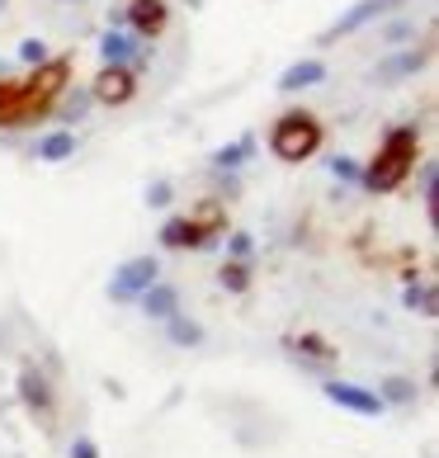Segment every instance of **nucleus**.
I'll list each match as a JSON object with an SVG mask.
<instances>
[{
    "label": "nucleus",
    "instance_id": "cd10ccee",
    "mask_svg": "<svg viewBox=\"0 0 439 458\" xmlns=\"http://www.w3.org/2000/svg\"><path fill=\"white\" fill-rule=\"evenodd\" d=\"M435 180H439V171H435V165H426V171H420V194L430 199V208H435Z\"/></svg>",
    "mask_w": 439,
    "mask_h": 458
},
{
    "label": "nucleus",
    "instance_id": "20e7f679",
    "mask_svg": "<svg viewBox=\"0 0 439 458\" xmlns=\"http://www.w3.org/2000/svg\"><path fill=\"white\" fill-rule=\"evenodd\" d=\"M151 284H161V265L156 256H132L114 269V279H109V298L114 302H138Z\"/></svg>",
    "mask_w": 439,
    "mask_h": 458
},
{
    "label": "nucleus",
    "instance_id": "9d476101",
    "mask_svg": "<svg viewBox=\"0 0 439 458\" xmlns=\"http://www.w3.org/2000/svg\"><path fill=\"white\" fill-rule=\"evenodd\" d=\"M20 397H24V406L38 420H53V387H47V378L38 369H24L20 373Z\"/></svg>",
    "mask_w": 439,
    "mask_h": 458
},
{
    "label": "nucleus",
    "instance_id": "a878e982",
    "mask_svg": "<svg viewBox=\"0 0 439 458\" xmlns=\"http://www.w3.org/2000/svg\"><path fill=\"white\" fill-rule=\"evenodd\" d=\"M250 246H256V242H250V232H232V236H227V256H232V260H246Z\"/></svg>",
    "mask_w": 439,
    "mask_h": 458
},
{
    "label": "nucleus",
    "instance_id": "9b49d317",
    "mask_svg": "<svg viewBox=\"0 0 439 458\" xmlns=\"http://www.w3.org/2000/svg\"><path fill=\"white\" fill-rule=\"evenodd\" d=\"M161 246L165 250H208V242H204V232L194 227V217H171V223L161 227Z\"/></svg>",
    "mask_w": 439,
    "mask_h": 458
},
{
    "label": "nucleus",
    "instance_id": "aec40b11",
    "mask_svg": "<svg viewBox=\"0 0 439 458\" xmlns=\"http://www.w3.org/2000/svg\"><path fill=\"white\" fill-rule=\"evenodd\" d=\"M401 302H407L411 312H420V317H435V308H439V298H435L430 284H411L407 293H401Z\"/></svg>",
    "mask_w": 439,
    "mask_h": 458
},
{
    "label": "nucleus",
    "instance_id": "f8f14e48",
    "mask_svg": "<svg viewBox=\"0 0 439 458\" xmlns=\"http://www.w3.org/2000/svg\"><path fill=\"white\" fill-rule=\"evenodd\" d=\"M138 302H142V312H147V317L171 321V317L180 312V288H175V284H151Z\"/></svg>",
    "mask_w": 439,
    "mask_h": 458
},
{
    "label": "nucleus",
    "instance_id": "423d86ee",
    "mask_svg": "<svg viewBox=\"0 0 439 458\" xmlns=\"http://www.w3.org/2000/svg\"><path fill=\"white\" fill-rule=\"evenodd\" d=\"M326 402H335L341 411H354V416H383V402L374 387H359V383H341V378H331L326 387Z\"/></svg>",
    "mask_w": 439,
    "mask_h": 458
},
{
    "label": "nucleus",
    "instance_id": "f3484780",
    "mask_svg": "<svg viewBox=\"0 0 439 458\" xmlns=\"http://www.w3.org/2000/svg\"><path fill=\"white\" fill-rule=\"evenodd\" d=\"M165 335H171V345H184V350H190V345H204V327H198V321H190V317H171V321H165Z\"/></svg>",
    "mask_w": 439,
    "mask_h": 458
},
{
    "label": "nucleus",
    "instance_id": "a211bd4d",
    "mask_svg": "<svg viewBox=\"0 0 439 458\" xmlns=\"http://www.w3.org/2000/svg\"><path fill=\"white\" fill-rule=\"evenodd\" d=\"M293 350L302 354V360H312V364H331L335 360V345L326 341V335H298V341H293Z\"/></svg>",
    "mask_w": 439,
    "mask_h": 458
},
{
    "label": "nucleus",
    "instance_id": "f03ea898",
    "mask_svg": "<svg viewBox=\"0 0 439 458\" xmlns=\"http://www.w3.org/2000/svg\"><path fill=\"white\" fill-rule=\"evenodd\" d=\"M416 147H420V132H416V123H401V128H393L383 138V147H378V157L364 165V190H374V194H393L401 180L411 175V165H416Z\"/></svg>",
    "mask_w": 439,
    "mask_h": 458
},
{
    "label": "nucleus",
    "instance_id": "dca6fc26",
    "mask_svg": "<svg viewBox=\"0 0 439 458\" xmlns=\"http://www.w3.org/2000/svg\"><path fill=\"white\" fill-rule=\"evenodd\" d=\"M416 393H420V387H416L411 378H383V383H378V402H383V406H411Z\"/></svg>",
    "mask_w": 439,
    "mask_h": 458
},
{
    "label": "nucleus",
    "instance_id": "f257e3e1",
    "mask_svg": "<svg viewBox=\"0 0 439 458\" xmlns=\"http://www.w3.org/2000/svg\"><path fill=\"white\" fill-rule=\"evenodd\" d=\"M66 81H72V62L66 57L33 66L29 81H10L5 109H0V128H24V123H33V118H43L66 95Z\"/></svg>",
    "mask_w": 439,
    "mask_h": 458
},
{
    "label": "nucleus",
    "instance_id": "6e6552de",
    "mask_svg": "<svg viewBox=\"0 0 439 458\" xmlns=\"http://www.w3.org/2000/svg\"><path fill=\"white\" fill-rule=\"evenodd\" d=\"M123 14H128V24L138 29L142 38H156V33H165V24H171V10H165V0H132Z\"/></svg>",
    "mask_w": 439,
    "mask_h": 458
},
{
    "label": "nucleus",
    "instance_id": "bb28decb",
    "mask_svg": "<svg viewBox=\"0 0 439 458\" xmlns=\"http://www.w3.org/2000/svg\"><path fill=\"white\" fill-rule=\"evenodd\" d=\"M72 458H99V445L80 435V439H72Z\"/></svg>",
    "mask_w": 439,
    "mask_h": 458
},
{
    "label": "nucleus",
    "instance_id": "b1692460",
    "mask_svg": "<svg viewBox=\"0 0 439 458\" xmlns=\"http://www.w3.org/2000/svg\"><path fill=\"white\" fill-rule=\"evenodd\" d=\"M20 62H24V66L53 62V57H47V43H43V38H24V43H20Z\"/></svg>",
    "mask_w": 439,
    "mask_h": 458
},
{
    "label": "nucleus",
    "instance_id": "39448f33",
    "mask_svg": "<svg viewBox=\"0 0 439 458\" xmlns=\"http://www.w3.org/2000/svg\"><path fill=\"white\" fill-rule=\"evenodd\" d=\"M138 95V76H132V66H105L95 81H90V99L95 105H128V99Z\"/></svg>",
    "mask_w": 439,
    "mask_h": 458
},
{
    "label": "nucleus",
    "instance_id": "7ed1b4c3",
    "mask_svg": "<svg viewBox=\"0 0 439 458\" xmlns=\"http://www.w3.org/2000/svg\"><path fill=\"white\" fill-rule=\"evenodd\" d=\"M317 147H322V123H317V114H308V109H289L274 128H269V151H274L279 161H308Z\"/></svg>",
    "mask_w": 439,
    "mask_h": 458
},
{
    "label": "nucleus",
    "instance_id": "393cba45",
    "mask_svg": "<svg viewBox=\"0 0 439 458\" xmlns=\"http://www.w3.org/2000/svg\"><path fill=\"white\" fill-rule=\"evenodd\" d=\"M171 199H175V184H171V180H156V184L147 190V203H151V208H165Z\"/></svg>",
    "mask_w": 439,
    "mask_h": 458
},
{
    "label": "nucleus",
    "instance_id": "ddd939ff",
    "mask_svg": "<svg viewBox=\"0 0 439 458\" xmlns=\"http://www.w3.org/2000/svg\"><path fill=\"white\" fill-rule=\"evenodd\" d=\"M322 81H326V66L317 62V57H302V62H293L289 72L279 76V90L298 95V90H308V86H322Z\"/></svg>",
    "mask_w": 439,
    "mask_h": 458
},
{
    "label": "nucleus",
    "instance_id": "412c9836",
    "mask_svg": "<svg viewBox=\"0 0 439 458\" xmlns=\"http://www.w3.org/2000/svg\"><path fill=\"white\" fill-rule=\"evenodd\" d=\"M223 288H232V293H246V288H250V265H246V260H227V265H223Z\"/></svg>",
    "mask_w": 439,
    "mask_h": 458
},
{
    "label": "nucleus",
    "instance_id": "5701e85b",
    "mask_svg": "<svg viewBox=\"0 0 439 458\" xmlns=\"http://www.w3.org/2000/svg\"><path fill=\"white\" fill-rule=\"evenodd\" d=\"M95 105L90 99V90H76V95H66V105H62V118L66 123H80V118H86V109Z\"/></svg>",
    "mask_w": 439,
    "mask_h": 458
},
{
    "label": "nucleus",
    "instance_id": "0eeeda50",
    "mask_svg": "<svg viewBox=\"0 0 439 458\" xmlns=\"http://www.w3.org/2000/svg\"><path fill=\"white\" fill-rule=\"evenodd\" d=\"M393 5H401V0H359V5H350L341 20H335L331 29H326V43L331 38H345V33H354V29H364V24H374L383 10H393Z\"/></svg>",
    "mask_w": 439,
    "mask_h": 458
},
{
    "label": "nucleus",
    "instance_id": "4468645a",
    "mask_svg": "<svg viewBox=\"0 0 439 458\" xmlns=\"http://www.w3.org/2000/svg\"><path fill=\"white\" fill-rule=\"evenodd\" d=\"M99 57H105V66H128L132 57H138V43H132L128 33L109 29L105 38H99Z\"/></svg>",
    "mask_w": 439,
    "mask_h": 458
},
{
    "label": "nucleus",
    "instance_id": "2eb2a0df",
    "mask_svg": "<svg viewBox=\"0 0 439 458\" xmlns=\"http://www.w3.org/2000/svg\"><path fill=\"white\" fill-rule=\"evenodd\" d=\"M250 157H256V138H236V142H227V147H217L213 151V171H236V165H246Z\"/></svg>",
    "mask_w": 439,
    "mask_h": 458
},
{
    "label": "nucleus",
    "instance_id": "6ab92c4d",
    "mask_svg": "<svg viewBox=\"0 0 439 458\" xmlns=\"http://www.w3.org/2000/svg\"><path fill=\"white\" fill-rule=\"evenodd\" d=\"M72 151H76V138H72V132H66V128L47 132V138L38 142V157H43V161H66V157H72Z\"/></svg>",
    "mask_w": 439,
    "mask_h": 458
},
{
    "label": "nucleus",
    "instance_id": "4be33fe9",
    "mask_svg": "<svg viewBox=\"0 0 439 458\" xmlns=\"http://www.w3.org/2000/svg\"><path fill=\"white\" fill-rule=\"evenodd\" d=\"M326 165H331V175L341 180V184H359V180H364V165L350 161V157H331Z\"/></svg>",
    "mask_w": 439,
    "mask_h": 458
},
{
    "label": "nucleus",
    "instance_id": "1a4fd4ad",
    "mask_svg": "<svg viewBox=\"0 0 439 458\" xmlns=\"http://www.w3.org/2000/svg\"><path fill=\"white\" fill-rule=\"evenodd\" d=\"M426 47H401V53H393V57H383L378 62V72H374V81L378 86H393V81H401V76H416L420 66H426Z\"/></svg>",
    "mask_w": 439,
    "mask_h": 458
}]
</instances>
